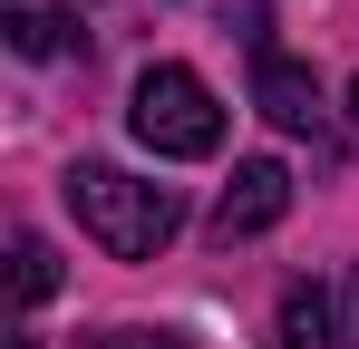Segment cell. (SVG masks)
<instances>
[{"instance_id": "cell-11", "label": "cell", "mask_w": 359, "mask_h": 349, "mask_svg": "<svg viewBox=\"0 0 359 349\" xmlns=\"http://www.w3.org/2000/svg\"><path fill=\"white\" fill-rule=\"evenodd\" d=\"M10 349H39V340H29V330H20V340H10Z\"/></svg>"}, {"instance_id": "cell-5", "label": "cell", "mask_w": 359, "mask_h": 349, "mask_svg": "<svg viewBox=\"0 0 359 349\" xmlns=\"http://www.w3.org/2000/svg\"><path fill=\"white\" fill-rule=\"evenodd\" d=\"M0 29H10L20 58H59L68 29H78V10H68V0H0Z\"/></svg>"}, {"instance_id": "cell-3", "label": "cell", "mask_w": 359, "mask_h": 349, "mask_svg": "<svg viewBox=\"0 0 359 349\" xmlns=\"http://www.w3.org/2000/svg\"><path fill=\"white\" fill-rule=\"evenodd\" d=\"M292 214V174L272 165V156H243L233 184H224V204H214V242L233 252V242H252V233H272Z\"/></svg>"}, {"instance_id": "cell-1", "label": "cell", "mask_w": 359, "mask_h": 349, "mask_svg": "<svg viewBox=\"0 0 359 349\" xmlns=\"http://www.w3.org/2000/svg\"><path fill=\"white\" fill-rule=\"evenodd\" d=\"M59 194H68V214H78V233L97 252H117V262H156L184 233L175 184H146V174H117V165H68Z\"/></svg>"}, {"instance_id": "cell-10", "label": "cell", "mask_w": 359, "mask_h": 349, "mask_svg": "<svg viewBox=\"0 0 359 349\" xmlns=\"http://www.w3.org/2000/svg\"><path fill=\"white\" fill-rule=\"evenodd\" d=\"M340 301H350V320H340V349H359V262H350V291H340Z\"/></svg>"}, {"instance_id": "cell-4", "label": "cell", "mask_w": 359, "mask_h": 349, "mask_svg": "<svg viewBox=\"0 0 359 349\" xmlns=\"http://www.w3.org/2000/svg\"><path fill=\"white\" fill-rule=\"evenodd\" d=\"M252 107L272 116V126H282V136H320V78H311V68H301V58H282V49H262L252 58Z\"/></svg>"}, {"instance_id": "cell-6", "label": "cell", "mask_w": 359, "mask_h": 349, "mask_svg": "<svg viewBox=\"0 0 359 349\" xmlns=\"http://www.w3.org/2000/svg\"><path fill=\"white\" fill-rule=\"evenodd\" d=\"M282 349H340V320H330V291L320 282L282 291Z\"/></svg>"}, {"instance_id": "cell-12", "label": "cell", "mask_w": 359, "mask_h": 349, "mask_svg": "<svg viewBox=\"0 0 359 349\" xmlns=\"http://www.w3.org/2000/svg\"><path fill=\"white\" fill-rule=\"evenodd\" d=\"M350 116H359V78H350Z\"/></svg>"}, {"instance_id": "cell-9", "label": "cell", "mask_w": 359, "mask_h": 349, "mask_svg": "<svg viewBox=\"0 0 359 349\" xmlns=\"http://www.w3.org/2000/svg\"><path fill=\"white\" fill-rule=\"evenodd\" d=\"M224 29L233 39H262V0H224Z\"/></svg>"}, {"instance_id": "cell-2", "label": "cell", "mask_w": 359, "mask_h": 349, "mask_svg": "<svg viewBox=\"0 0 359 349\" xmlns=\"http://www.w3.org/2000/svg\"><path fill=\"white\" fill-rule=\"evenodd\" d=\"M126 126H136V146H146V156H165V165H194V156H214V146H224V107H214V88H204L194 68H175V58H156V68L136 78Z\"/></svg>"}, {"instance_id": "cell-7", "label": "cell", "mask_w": 359, "mask_h": 349, "mask_svg": "<svg viewBox=\"0 0 359 349\" xmlns=\"http://www.w3.org/2000/svg\"><path fill=\"white\" fill-rule=\"evenodd\" d=\"M10 291H20V310H39V301L59 291V252H49L39 233H20V242H10Z\"/></svg>"}, {"instance_id": "cell-8", "label": "cell", "mask_w": 359, "mask_h": 349, "mask_svg": "<svg viewBox=\"0 0 359 349\" xmlns=\"http://www.w3.org/2000/svg\"><path fill=\"white\" fill-rule=\"evenodd\" d=\"M97 349H184V340H175V330H107Z\"/></svg>"}]
</instances>
